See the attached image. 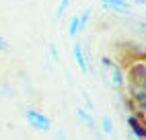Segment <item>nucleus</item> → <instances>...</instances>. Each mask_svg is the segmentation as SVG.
Here are the masks:
<instances>
[{
    "label": "nucleus",
    "instance_id": "nucleus-1",
    "mask_svg": "<svg viewBox=\"0 0 146 140\" xmlns=\"http://www.w3.org/2000/svg\"><path fill=\"white\" fill-rule=\"evenodd\" d=\"M128 85L136 103L140 105V109L146 111V66L144 64H136L128 72Z\"/></svg>",
    "mask_w": 146,
    "mask_h": 140
},
{
    "label": "nucleus",
    "instance_id": "nucleus-2",
    "mask_svg": "<svg viewBox=\"0 0 146 140\" xmlns=\"http://www.w3.org/2000/svg\"><path fill=\"white\" fill-rule=\"evenodd\" d=\"M103 62V66H105V70H107V74H109V85L113 87V89H123V83H125V78H123V72H121V68L115 64V62H111L109 58H103L101 60Z\"/></svg>",
    "mask_w": 146,
    "mask_h": 140
},
{
    "label": "nucleus",
    "instance_id": "nucleus-3",
    "mask_svg": "<svg viewBox=\"0 0 146 140\" xmlns=\"http://www.w3.org/2000/svg\"><path fill=\"white\" fill-rule=\"evenodd\" d=\"M27 124L31 126L33 130H39V132H50V128H52V122H50V117L43 115L41 111H35V109H27Z\"/></svg>",
    "mask_w": 146,
    "mask_h": 140
},
{
    "label": "nucleus",
    "instance_id": "nucleus-4",
    "mask_svg": "<svg viewBox=\"0 0 146 140\" xmlns=\"http://www.w3.org/2000/svg\"><path fill=\"white\" fill-rule=\"evenodd\" d=\"M72 54H74V60H76V64H78L80 72H82V74H89V64H86V58H84V54H82V45H80V41H74V45H72Z\"/></svg>",
    "mask_w": 146,
    "mask_h": 140
},
{
    "label": "nucleus",
    "instance_id": "nucleus-5",
    "mask_svg": "<svg viewBox=\"0 0 146 140\" xmlns=\"http://www.w3.org/2000/svg\"><path fill=\"white\" fill-rule=\"evenodd\" d=\"M105 8H109V11H115V13H130V2H125V0H109V2H103Z\"/></svg>",
    "mask_w": 146,
    "mask_h": 140
},
{
    "label": "nucleus",
    "instance_id": "nucleus-6",
    "mask_svg": "<svg viewBox=\"0 0 146 140\" xmlns=\"http://www.w3.org/2000/svg\"><path fill=\"white\" fill-rule=\"evenodd\" d=\"M76 115H78V119H80V122L86 126V128H91V130H95V119L91 117V113L89 111H86V109H82V107H78V109H76Z\"/></svg>",
    "mask_w": 146,
    "mask_h": 140
},
{
    "label": "nucleus",
    "instance_id": "nucleus-7",
    "mask_svg": "<svg viewBox=\"0 0 146 140\" xmlns=\"http://www.w3.org/2000/svg\"><path fill=\"white\" fill-rule=\"evenodd\" d=\"M78 33H80V17L74 15V17L70 19V23H68V35H70V37H76Z\"/></svg>",
    "mask_w": 146,
    "mask_h": 140
},
{
    "label": "nucleus",
    "instance_id": "nucleus-8",
    "mask_svg": "<svg viewBox=\"0 0 146 140\" xmlns=\"http://www.w3.org/2000/svg\"><path fill=\"white\" fill-rule=\"evenodd\" d=\"M101 128H103L105 134H113V122H111L109 115H103V119H101Z\"/></svg>",
    "mask_w": 146,
    "mask_h": 140
},
{
    "label": "nucleus",
    "instance_id": "nucleus-9",
    "mask_svg": "<svg viewBox=\"0 0 146 140\" xmlns=\"http://www.w3.org/2000/svg\"><path fill=\"white\" fill-rule=\"evenodd\" d=\"M68 4H70V0H60V4H58V8H56V21H60V19H62V15L66 13Z\"/></svg>",
    "mask_w": 146,
    "mask_h": 140
},
{
    "label": "nucleus",
    "instance_id": "nucleus-10",
    "mask_svg": "<svg viewBox=\"0 0 146 140\" xmlns=\"http://www.w3.org/2000/svg\"><path fill=\"white\" fill-rule=\"evenodd\" d=\"M50 56H52V60H54V62H60V54H58V47H56V43H50Z\"/></svg>",
    "mask_w": 146,
    "mask_h": 140
},
{
    "label": "nucleus",
    "instance_id": "nucleus-11",
    "mask_svg": "<svg viewBox=\"0 0 146 140\" xmlns=\"http://www.w3.org/2000/svg\"><path fill=\"white\" fill-rule=\"evenodd\" d=\"M11 49V45H8V41L4 39V35H0V52H8Z\"/></svg>",
    "mask_w": 146,
    "mask_h": 140
},
{
    "label": "nucleus",
    "instance_id": "nucleus-12",
    "mask_svg": "<svg viewBox=\"0 0 146 140\" xmlns=\"http://www.w3.org/2000/svg\"><path fill=\"white\" fill-rule=\"evenodd\" d=\"M82 95H84V101H86V107H89V109H93L95 105H93V101H91V97H89V93H86V91H82Z\"/></svg>",
    "mask_w": 146,
    "mask_h": 140
},
{
    "label": "nucleus",
    "instance_id": "nucleus-13",
    "mask_svg": "<svg viewBox=\"0 0 146 140\" xmlns=\"http://www.w3.org/2000/svg\"><path fill=\"white\" fill-rule=\"evenodd\" d=\"M128 140H142V138H138V136H128Z\"/></svg>",
    "mask_w": 146,
    "mask_h": 140
},
{
    "label": "nucleus",
    "instance_id": "nucleus-14",
    "mask_svg": "<svg viewBox=\"0 0 146 140\" xmlns=\"http://www.w3.org/2000/svg\"><path fill=\"white\" fill-rule=\"evenodd\" d=\"M134 2H138V4H146V0H134Z\"/></svg>",
    "mask_w": 146,
    "mask_h": 140
},
{
    "label": "nucleus",
    "instance_id": "nucleus-15",
    "mask_svg": "<svg viewBox=\"0 0 146 140\" xmlns=\"http://www.w3.org/2000/svg\"><path fill=\"white\" fill-rule=\"evenodd\" d=\"M99 2H101V4H103V2H109V0H99Z\"/></svg>",
    "mask_w": 146,
    "mask_h": 140
}]
</instances>
